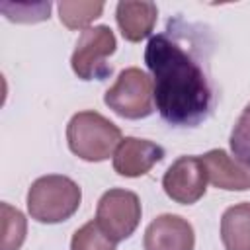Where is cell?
I'll list each match as a JSON object with an SVG mask.
<instances>
[{
	"instance_id": "cell-8",
	"label": "cell",
	"mask_w": 250,
	"mask_h": 250,
	"mask_svg": "<svg viewBox=\"0 0 250 250\" xmlns=\"http://www.w3.org/2000/svg\"><path fill=\"white\" fill-rule=\"evenodd\" d=\"M145 250H193V227L180 215H158L145 230Z\"/></svg>"
},
{
	"instance_id": "cell-12",
	"label": "cell",
	"mask_w": 250,
	"mask_h": 250,
	"mask_svg": "<svg viewBox=\"0 0 250 250\" xmlns=\"http://www.w3.org/2000/svg\"><path fill=\"white\" fill-rule=\"evenodd\" d=\"M225 250H250V203H236L221 217Z\"/></svg>"
},
{
	"instance_id": "cell-9",
	"label": "cell",
	"mask_w": 250,
	"mask_h": 250,
	"mask_svg": "<svg viewBox=\"0 0 250 250\" xmlns=\"http://www.w3.org/2000/svg\"><path fill=\"white\" fill-rule=\"evenodd\" d=\"M164 158V148L152 141L125 137L113 152V170L125 178H139Z\"/></svg>"
},
{
	"instance_id": "cell-4",
	"label": "cell",
	"mask_w": 250,
	"mask_h": 250,
	"mask_svg": "<svg viewBox=\"0 0 250 250\" xmlns=\"http://www.w3.org/2000/svg\"><path fill=\"white\" fill-rule=\"evenodd\" d=\"M152 82L137 66H129L119 72L115 84L107 88L105 105L125 119H143L154 111L152 105Z\"/></svg>"
},
{
	"instance_id": "cell-3",
	"label": "cell",
	"mask_w": 250,
	"mask_h": 250,
	"mask_svg": "<svg viewBox=\"0 0 250 250\" xmlns=\"http://www.w3.org/2000/svg\"><path fill=\"white\" fill-rule=\"evenodd\" d=\"M82 201V191L74 180L61 174L37 178L27 191V211L31 219L55 225L70 219Z\"/></svg>"
},
{
	"instance_id": "cell-6",
	"label": "cell",
	"mask_w": 250,
	"mask_h": 250,
	"mask_svg": "<svg viewBox=\"0 0 250 250\" xmlns=\"http://www.w3.org/2000/svg\"><path fill=\"white\" fill-rule=\"evenodd\" d=\"M141 213V199L135 191L113 188L100 197L96 223L113 242H121L137 230Z\"/></svg>"
},
{
	"instance_id": "cell-14",
	"label": "cell",
	"mask_w": 250,
	"mask_h": 250,
	"mask_svg": "<svg viewBox=\"0 0 250 250\" xmlns=\"http://www.w3.org/2000/svg\"><path fill=\"white\" fill-rule=\"evenodd\" d=\"M2 211V242L0 250H20L25 234H27V221L23 213L10 203L0 205Z\"/></svg>"
},
{
	"instance_id": "cell-7",
	"label": "cell",
	"mask_w": 250,
	"mask_h": 250,
	"mask_svg": "<svg viewBox=\"0 0 250 250\" xmlns=\"http://www.w3.org/2000/svg\"><path fill=\"white\" fill-rule=\"evenodd\" d=\"M207 170L201 156H180L162 178L166 195L182 205L197 203L207 191Z\"/></svg>"
},
{
	"instance_id": "cell-17",
	"label": "cell",
	"mask_w": 250,
	"mask_h": 250,
	"mask_svg": "<svg viewBox=\"0 0 250 250\" xmlns=\"http://www.w3.org/2000/svg\"><path fill=\"white\" fill-rule=\"evenodd\" d=\"M2 14L16 23H35V21H43L49 20V12H51V2H2L0 4Z\"/></svg>"
},
{
	"instance_id": "cell-13",
	"label": "cell",
	"mask_w": 250,
	"mask_h": 250,
	"mask_svg": "<svg viewBox=\"0 0 250 250\" xmlns=\"http://www.w3.org/2000/svg\"><path fill=\"white\" fill-rule=\"evenodd\" d=\"M59 20L68 29H88V25L102 16L104 2H68L62 0L57 4Z\"/></svg>"
},
{
	"instance_id": "cell-16",
	"label": "cell",
	"mask_w": 250,
	"mask_h": 250,
	"mask_svg": "<svg viewBox=\"0 0 250 250\" xmlns=\"http://www.w3.org/2000/svg\"><path fill=\"white\" fill-rule=\"evenodd\" d=\"M70 250H115V242L100 229L96 221H88L72 234Z\"/></svg>"
},
{
	"instance_id": "cell-2",
	"label": "cell",
	"mask_w": 250,
	"mask_h": 250,
	"mask_svg": "<svg viewBox=\"0 0 250 250\" xmlns=\"http://www.w3.org/2000/svg\"><path fill=\"white\" fill-rule=\"evenodd\" d=\"M121 141V129L92 109L74 113L66 125V143L70 152L86 162L107 160Z\"/></svg>"
},
{
	"instance_id": "cell-10",
	"label": "cell",
	"mask_w": 250,
	"mask_h": 250,
	"mask_svg": "<svg viewBox=\"0 0 250 250\" xmlns=\"http://www.w3.org/2000/svg\"><path fill=\"white\" fill-rule=\"evenodd\" d=\"M205 170H207V180L227 191H244L250 189V172L227 150L223 148H213L201 156Z\"/></svg>"
},
{
	"instance_id": "cell-5",
	"label": "cell",
	"mask_w": 250,
	"mask_h": 250,
	"mask_svg": "<svg viewBox=\"0 0 250 250\" xmlns=\"http://www.w3.org/2000/svg\"><path fill=\"white\" fill-rule=\"evenodd\" d=\"M117 41L107 25H94L82 31L70 57L74 74L82 80H104L111 74V66L105 62L115 53Z\"/></svg>"
},
{
	"instance_id": "cell-15",
	"label": "cell",
	"mask_w": 250,
	"mask_h": 250,
	"mask_svg": "<svg viewBox=\"0 0 250 250\" xmlns=\"http://www.w3.org/2000/svg\"><path fill=\"white\" fill-rule=\"evenodd\" d=\"M229 145H230L232 156L250 172V102L246 104L236 123L232 125Z\"/></svg>"
},
{
	"instance_id": "cell-1",
	"label": "cell",
	"mask_w": 250,
	"mask_h": 250,
	"mask_svg": "<svg viewBox=\"0 0 250 250\" xmlns=\"http://www.w3.org/2000/svg\"><path fill=\"white\" fill-rule=\"evenodd\" d=\"M211 59L209 29L184 18H170L164 31L148 39L145 64L152 76V98L172 127H197L213 115L219 86Z\"/></svg>"
},
{
	"instance_id": "cell-11",
	"label": "cell",
	"mask_w": 250,
	"mask_h": 250,
	"mask_svg": "<svg viewBox=\"0 0 250 250\" xmlns=\"http://www.w3.org/2000/svg\"><path fill=\"white\" fill-rule=\"evenodd\" d=\"M156 16L158 8L154 2L123 0L115 6V20L121 29V35L131 43H139L152 33Z\"/></svg>"
}]
</instances>
